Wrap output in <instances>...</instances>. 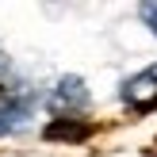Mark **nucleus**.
Returning a JSON list of instances; mask_svg holds the SVG:
<instances>
[{
	"instance_id": "obj_4",
	"label": "nucleus",
	"mask_w": 157,
	"mask_h": 157,
	"mask_svg": "<svg viewBox=\"0 0 157 157\" xmlns=\"http://www.w3.org/2000/svg\"><path fill=\"white\" fill-rule=\"evenodd\" d=\"M88 134V127H81V123H69V119H58L46 127V138H69V142H81V138Z\"/></svg>"
},
{
	"instance_id": "obj_1",
	"label": "nucleus",
	"mask_w": 157,
	"mask_h": 157,
	"mask_svg": "<svg viewBox=\"0 0 157 157\" xmlns=\"http://www.w3.org/2000/svg\"><path fill=\"white\" fill-rule=\"evenodd\" d=\"M123 104L130 111H153L157 107V65H150L146 73L130 77L123 84Z\"/></svg>"
},
{
	"instance_id": "obj_6",
	"label": "nucleus",
	"mask_w": 157,
	"mask_h": 157,
	"mask_svg": "<svg viewBox=\"0 0 157 157\" xmlns=\"http://www.w3.org/2000/svg\"><path fill=\"white\" fill-rule=\"evenodd\" d=\"M4 73H8V58L0 54V77H4Z\"/></svg>"
},
{
	"instance_id": "obj_3",
	"label": "nucleus",
	"mask_w": 157,
	"mask_h": 157,
	"mask_svg": "<svg viewBox=\"0 0 157 157\" xmlns=\"http://www.w3.org/2000/svg\"><path fill=\"white\" fill-rule=\"evenodd\" d=\"M81 107H88V88H84L81 77H61L58 88H54L50 96V111L65 115V111H81Z\"/></svg>"
},
{
	"instance_id": "obj_5",
	"label": "nucleus",
	"mask_w": 157,
	"mask_h": 157,
	"mask_svg": "<svg viewBox=\"0 0 157 157\" xmlns=\"http://www.w3.org/2000/svg\"><path fill=\"white\" fill-rule=\"evenodd\" d=\"M142 19L150 23V31L157 35V4H146V8H142Z\"/></svg>"
},
{
	"instance_id": "obj_2",
	"label": "nucleus",
	"mask_w": 157,
	"mask_h": 157,
	"mask_svg": "<svg viewBox=\"0 0 157 157\" xmlns=\"http://www.w3.org/2000/svg\"><path fill=\"white\" fill-rule=\"evenodd\" d=\"M31 92L23 88H0V134H12V130H19L23 123H27L31 115Z\"/></svg>"
}]
</instances>
